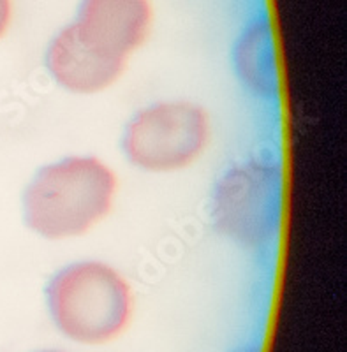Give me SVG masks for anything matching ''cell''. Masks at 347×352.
Here are the masks:
<instances>
[{
    "instance_id": "1",
    "label": "cell",
    "mask_w": 347,
    "mask_h": 352,
    "mask_svg": "<svg viewBox=\"0 0 347 352\" xmlns=\"http://www.w3.org/2000/svg\"><path fill=\"white\" fill-rule=\"evenodd\" d=\"M115 175L94 157H69L41 169L23 194L25 222L44 238L83 234L109 212Z\"/></svg>"
},
{
    "instance_id": "2",
    "label": "cell",
    "mask_w": 347,
    "mask_h": 352,
    "mask_svg": "<svg viewBox=\"0 0 347 352\" xmlns=\"http://www.w3.org/2000/svg\"><path fill=\"white\" fill-rule=\"evenodd\" d=\"M53 320L72 340L103 344L127 324L131 292L113 268L96 261L60 270L46 291Z\"/></svg>"
},
{
    "instance_id": "3",
    "label": "cell",
    "mask_w": 347,
    "mask_h": 352,
    "mask_svg": "<svg viewBox=\"0 0 347 352\" xmlns=\"http://www.w3.org/2000/svg\"><path fill=\"white\" fill-rule=\"evenodd\" d=\"M208 120L189 102H162L143 109L129 122L124 152L132 164L148 171H171L191 164L203 152Z\"/></svg>"
},
{
    "instance_id": "4",
    "label": "cell",
    "mask_w": 347,
    "mask_h": 352,
    "mask_svg": "<svg viewBox=\"0 0 347 352\" xmlns=\"http://www.w3.org/2000/svg\"><path fill=\"white\" fill-rule=\"evenodd\" d=\"M277 166L249 162L233 168L217 185L213 215L226 234L242 243H257L273 232L280 212Z\"/></svg>"
},
{
    "instance_id": "5",
    "label": "cell",
    "mask_w": 347,
    "mask_h": 352,
    "mask_svg": "<svg viewBox=\"0 0 347 352\" xmlns=\"http://www.w3.org/2000/svg\"><path fill=\"white\" fill-rule=\"evenodd\" d=\"M152 21L148 0H83L72 28L96 52L125 62Z\"/></svg>"
},
{
    "instance_id": "6",
    "label": "cell",
    "mask_w": 347,
    "mask_h": 352,
    "mask_svg": "<svg viewBox=\"0 0 347 352\" xmlns=\"http://www.w3.org/2000/svg\"><path fill=\"white\" fill-rule=\"evenodd\" d=\"M124 65L125 62L109 58L88 46L72 25L56 34L46 53V67L52 76L71 92H99L122 74Z\"/></svg>"
},
{
    "instance_id": "7",
    "label": "cell",
    "mask_w": 347,
    "mask_h": 352,
    "mask_svg": "<svg viewBox=\"0 0 347 352\" xmlns=\"http://www.w3.org/2000/svg\"><path fill=\"white\" fill-rule=\"evenodd\" d=\"M238 71L245 81L261 92L275 90L277 64L273 41L266 25L252 28L238 46Z\"/></svg>"
},
{
    "instance_id": "8",
    "label": "cell",
    "mask_w": 347,
    "mask_h": 352,
    "mask_svg": "<svg viewBox=\"0 0 347 352\" xmlns=\"http://www.w3.org/2000/svg\"><path fill=\"white\" fill-rule=\"evenodd\" d=\"M11 20V0H0V37L6 32Z\"/></svg>"
},
{
    "instance_id": "9",
    "label": "cell",
    "mask_w": 347,
    "mask_h": 352,
    "mask_svg": "<svg viewBox=\"0 0 347 352\" xmlns=\"http://www.w3.org/2000/svg\"><path fill=\"white\" fill-rule=\"evenodd\" d=\"M43 352H59V351H43Z\"/></svg>"
}]
</instances>
